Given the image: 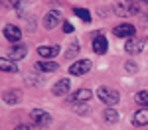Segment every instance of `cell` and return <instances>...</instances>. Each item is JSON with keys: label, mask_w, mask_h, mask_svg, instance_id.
<instances>
[{"label": "cell", "mask_w": 148, "mask_h": 130, "mask_svg": "<svg viewBox=\"0 0 148 130\" xmlns=\"http://www.w3.org/2000/svg\"><path fill=\"white\" fill-rule=\"evenodd\" d=\"M91 67H93L91 59H79V61H75V63L69 67V75H75V77L87 75V73L91 71Z\"/></svg>", "instance_id": "5b68a950"}, {"label": "cell", "mask_w": 148, "mask_h": 130, "mask_svg": "<svg viewBox=\"0 0 148 130\" xmlns=\"http://www.w3.org/2000/svg\"><path fill=\"white\" fill-rule=\"evenodd\" d=\"M91 46H93V51H95L97 55H103V53H107V49H109V42H107V37L103 34H97Z\"/></svg>", "instance_id": "7c38bea8"}, {"label": "cell", "mask_w": 148, "mask_h": 130, "mask_svg": "<svg viewBox=\"0 0 148 130\" xmlns=\"http://www.w3.org/2000/svg\"><path fill=\"white\" fill-rule=\"evenodd\" d=\"M125 69L130 71V73H134V71H136V63H132V61H130V63H125Z\"/></svg>", "instance_id": "484cf974"}, {"label": "cell", "mask_w": 148, "mask_h": 130, "mask_svg": "<svg viewBox=\"0 0 148 130\" xmlns=\"http://www.w3.org/2000/svg\"><path fill=\"white\" fill-rule=\"evenodd\" d=\"M61 26H63V32H65V34H73V26H71L69 22H65V20H63V24H61Z\"/></svg>", "instance_id": "d4e9b609"}, {"label": "cell", "mask_w": 148, "mask_h": 130, "mask_svg": "<svg viewBox=\"0 0 148 130\" xmlns=\"http://www.w3.org/2000/svg\"><path fill=\"white\" fill-rule=\"evenodd\" d=\"M26 55H28V49H26V46H22V44H12V47L8 49V53H6V57L12 59V61L24 59Z\"/></svg>", "instance_id": "30bf717a"}, {"label": "cell", "mask_w": 148, "mask_h": 130, "mask_svg": "<svg viewBox=\"0 0 148 130\" xmlns=\"http://www.w3.org/2000/svg\"><path fill=\"white\" fill-rule=\"evenodd\" d=\"M61 20H63L61 12L53 8V10H49L46 16H44V22H42V24H44V28H46V30H53L56 26H59V24H61Z\"/></svg>", "instance_id": "8992f818"}, {"label": "cell", "mask_w": 148, "mask_h": 130, "mask_svg": "<svg viewBox=\"0 0 148 130\" xmlns=\"http://www.w3.org/2000/svg\"><path fill=\"white\" fill-rule=\"evenodd\" d=\"M97 99L101 101V103H105L107 106H114L119 101H121V95H119V91L116 89H111V87H99L97 89Z\"/></svg>", "instance_id": "6da1fadb"}, {"label": "cell", "mask_w": 148, "mask_h": 130, "mask_svg": "<svg viewBox=\"0 0 148 130\" xmlns=\"http://www.w3.org/2000/svg\"><path fill=\"white\" fill-rule=\"evenodd\" d=\"M91 99H93L91 89H79V91H75L69 97V103L71 105H79V103H89Z\"/></svg>", "instance_id": "9c48e42d"}, {"label": "cell", "mask_w": 148, "mask_h": 130, "mask_svg": "<svg viewBox=\"0 0 148 130\" xmlns=\"http://www.w3.org/2000/svg\"><path fill=\"white\" fill-rule=\"evenodd\" d=\"M79 49H81V44L77 42V39H73V42L69 44V47H67V53H65V59L75 57V55L79 53Z\"/></svg>", "instance_id": "ffe728a7"}, {"label": "cell", "mask_w": 148, "mask_h": 130, "mask_svg": "<svg viewBox=\"0 0 148 130\" xmlns=\"http://www.w3.org/2000/svg\"><path fill=\"white\" fill-rule=\"evenodd\" d=\"M69 89H71V81H69V79H59V81L53 85L51 93L56 95V97H65V95L69 93Z\"/></svg>", "instance_id": "4fadbf2b"}, {"label": "cell", "mask_w": 148, "mask_h": 130, "mask_svg": "<svg viewBox=\"0 0 148 130\" xmlns=\"http://www.w3.org/2000/svg\"><path fill=\"white\" fill-rule=\"evenodd\" d=\"M113 12L121 18H126V16H132V14H138V8L134 4V0H116L113 4Z\"/></svg>", "instance_id": "7a4b0ae2"}, {"label": "cell", "mask_w": 148, "mask_h": 130, "mask_svg": "<svg viewBox=\"0 0 148 130\" xmlns=\"http://www.w3.org/2000/svg\"><path fill=\"white\" fill-rule=\"evenodd\" d=\"M57 69H59V65L51 59H42V61L36 63V71H40V73H53Z\"/></svg>", "instance_id": "5bb4252c"}, {"label": "cell", "mask_w": 148, "mask_h": 130, "mask_svg": "<svg viewBox=\"0 0 148 130\" xmlns=\"http://www.w3.org/2000/svg\"><path fill=\"white\" fill-rule=\"evenodd\" d=\"M71 106H73V110H75L77 114H89V112H91L89 103H79V105H71Z\"/></svg>", "instance_id": "7402d4cb"}, {"label": "cell", "mask_w": 148, "mask_h": 130, "mask_svg": "<svg viewBox=\"0 0 148 130\" xmlns=\"http://www.w3.org/2000/svg\"><path fill=\"white\" fill-rule=\"evenodd\" d=\"M134 4H136V8H138V12H148V0H134Z\"/></svg>", "instance_id": "603a6c76"}, {"label": "cell", "mask_w": 148, "mask_h": 130, "mask_svg": "<svg viewBox=\"0 0 148 130\" xmlns=\"http://www.w3.org/2000/svg\"><path fill=\"white\" fill-rule=\"evenodd\" d=\"M144 47H146V39L134 35V37L126 39L125 51H126V53H130V55H138V53H142V51H144Z\"/></svg>", "instance_id": "277c9868"}, {"label": "cell", "mask_w": 148, "mask_h": 130, "mask_svg": "<svg viewBox=\"0 0 148 130\" xmlns=\"http://www.w3.org/2000/svg\"><path fill=\"white\" fill-rule=\"evenodd\" d=\"M132 124L134 126H146L148 124V108H138L132 116Z\"/></svg>", "instance_id": "2e32d148"}, {"label": "cell", "mask_w": 148, "mask_h": 130, "mask_svg": "<svg viewBox=\"0 0 148 130\" xmlns=\"http://www.w3.org/2000/svg\"><path fill=\"white\" fill-rule=\"evenodd\" d=\"M103 118H105V122H109V124H114V122L119 120V112L114 110L113 106H107V108L103 110Z\"/></svg>", "instance_id": "ac0fdd59"}, {"label": "cell", "mask_w": 148, "mask_h": 130, "mask_svg": "<svg viewBox=\"0 0 148 130\" xmlns=\"http://www.w3.org/2000/svg\"><path fill=\"white\" fill-rule=\"evenodd\" d=\"M134 101L140 108H148V91H138L134 95Z\"/></svg>", "instance_id": "d6986e66"}, {"label": "cell", "mask_w": 148, "mask_h": 130, "mask_svg": "<svg viewBox=\"0 0 148 130\" xmlns=\"http://www.w3.org/2000/svg\"><path fill=\"white\" fill-rule=\"evenodd\" d=\"M22 97H24V93L20 89H8V91L2 93V99H4L6 105H18V103H22Z\"/></svg>", "instance_id": "8fae6325"}, {"label": "cell", "mask_w": 148, "mask_h": 130, "mask_svg": "<svg viewBox=\"0 0 148 130\" xmlns=\"http://www.w3.org/2000/svg\"><path fill=\"white\" fill-rule=\"evenodd\" d=\"M14 130H40V126H36V124H20Z\"/></svg>", "instance_id": "cb8c5ba5"}, {"label": "cell", "mask_w": 148, "mask_h": 130, "mask_svg": "<svg viewBox=\"0 0 148 130\" xmlns=\"http://www.w3.org/2000/svg\"><path fill=\"white\" fill-rule=\"evenodd\" d=\"M59 51H61V47H59V46H40V47H38V53H40V57H44V59L56 57Z\"/></svg>", "instance_id": "9a60e30c"}, {"label": "cell", "mask_w": 148, "mask_h": 130, "mask_svg": "<svg viewBox=\"0 0 148 130\" xmlns=\"http://www.w3.org/2000/svg\"><path fill=\"white\" fill-rule=\"evenodd\" d=\"M30 118H32V124L40 126V128H46L51 124V114L47 110H42V108H32Z\"/></svg>", "instance_id": "3957f363"}, {"label": "cell", "mask_w": 148, "mask_h": 130, "mask_svg": "<svg viewBox=\"0 0 148 130\" xmlns=\"http://www.w3.org/2000/svg\"><path fill=\"white\" fill-rule=\"evenodd\" d=\"M113 35L116 37H126V39H130V37H134L136 35V28L132 26V24H119V26H114L113 28Z\"/></svg>", "instance_id": "52a82bcc"}, {"label": "cell", "mask_w": 148, "mask_h": 130, "mask_svg": "<svg viewBox=\"0 0 148 130\" xmlns=\"http://www.w3.org/2000/svg\"><path fill=\"white\" fill-rule=\"evenodd\" d=\"M0 69L4 71V73H18L20 67H18L16 61H10L8 57H2V59H0Z\"/></svg>", "instance_id": "e0dca14e"}, {"label": "cell", "mask_w": 148, "mask_h": 130, "mask_svg": "<svg viewBox=\"0 0 148 130\" xmlns=\"http://www.w3.org/2000/svg\"><path fill=\"white\" fill-rule=\"evenodd\" d=\"M2 34H4V37H6L8 42H12V44H20V39H22V30H20L16 24H6Z\"/></svg>", "instance_id": "ba28073f"}, {"label": "cell", "mask_w": 148, "mask_h": 130, "mask_svg": "<svg viewBox=\"0 0 148 130\" xmlns=\"http://www.w3.org/2000/svg\"><path fill=\"white\" fill-rule=\"evenodd\" d=\"M73 12H75V16H79L83 22H91V12L89 10H85V8H73Z\"/></svg>", "instance_id": "44dd1931"}]
</instances>
